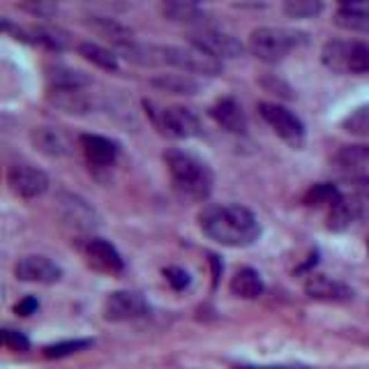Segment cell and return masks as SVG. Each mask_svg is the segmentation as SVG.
I'll return each instance as SVG.
<instances>
[{"mask_svg": "<svg viewBox=\"0 0 369 369\" xmlns=\"http://www.w3.org/2000/svg\"><path fill=\"white\" fill-rule=\"evenodd\" d=\"M199 227L210 240L224 247H249L261 236V224L249 208L240 203L208 206L199 215Z\"/></svg>", "mask_w": 369, "mask_h": 369, "instance_id": "obj_1", "label": "cell"}, {"mask_svg": "<svg viewBox=\"0 0 369 369\" xmlns=\"http://www.w3.org/2000/svg\"><path fill=\"white\" fill-rule=\"evenodd\" d=\"M164 162H167L171 182H173V189L178 194L189 201L208 199L210 192H213L215 176L213 169L201 157L180 148H171L164 153Z\"/></svg>", "mask_w": 369, "mask_h": 369, "instance_id": "obj_2", "label": "cell"}, {"mask_svg": "<svg viewBox=\"0 0 369 369\" xmlns=\"http://www.w3.org/2000/svg\"><path fill=\"white\" fill-rule=\"evenodd\" d=\"M305 42H307L305 32L289 30V28H270V26H265V28L252 30L247 49L252 51V56H256L258 60H263V63L272 65V63L284 60L289 56L291 49H296V46L305 44Z\"/></svg>", "mask_w": 369, "mask_h": 369, "instance_id": "obj_3", "label": "cell"}, {"mask_svg": "<svg viewBox=\"0 0 369 369\" xmlns=\"http://www.w3.org/2000/svg\"><path fill=\"white\" fill-rule=\"evenodd\" d=\"M321 60L337 74H365L369 72V44L332 39L321 51Z\"/></svg>", "mask_w": 369, "mask_h": 369, "instance_id": "obj_4", "label": "cell"}, {"mask_svg": "<svg viewBox=\"0 0 369 369\" xmlns=\"http://www.w3.org/2000/svg\"><path fill=\"white\" fill-rule=\"evenodd\" d=\"M189 44L196 46L199 51L208 53L210 58L215 60H236L245 53V46L240 44V39H236L234 35L224 30H215V28H201L194 30L189 35Z\"/></svg>", "mask_w": 369, "mask_h": 369, "instance_id": "obj_5", "label": "cell"}, {"mask_svg": "<svg viewBox=\"0 0 369 369\" xmlns=\"http://www.w3.org/2000/svg\"><path fill=\"white\" fill-rule=\"evenodd\" d=\"M258 113H261V118L272 127V132H275L282 141L289 143L291 148H300L305 143L303 120H300L296 113H291L289 108H284L279 104H270V102H263V104H258Z\"/></svg>", "mask_w": 369, "mask_h": 369, "instance_id": "obj_6", "label": "cell"}, {"mask_svg": "<svg viewBox=\"0 0 369 369\" xmlns=\"http://www.w3.org/2000/svg\"><path fill=\"white\" fill-rule=\"evenodd\" d=\"M157 127L162 129V134L173 136V139H194L201 134V122L196 118L194 111L184 106H169L162 108L160 115L153 113Z\"/></svg>", "mask_w": 369, "mask_h": 369, "instance_id": "obj_7", "label": "cell"}, {"mask_svg": "<svg viewBox=\"0 0 369 369\" xmlns=\"http://www.w3.org/2000/svg\"><path fill=\"white\" fill-rule=\"evenodd\" d=\"M8 182L12 192L23 196V199H35L49 189V176L42 169L30 167V164H15L8 171Z\"/></svg>", "mask_w": 369, "mask_h": 369, "instance_id": "obj_8", "label": "cell"}, {"mask_svg": "<svg viewBox=\"0 0 369 369\" xmlns=\"http://www.w3.org/2000/svg\"><path fill=\"white\" fill-rule=\"evenodd\" d=\"M148 314V305L134 291H115L106 298L104 316L106 321H134Z\"/></svg>", "mask_w": 369, "mask_h": 369, "instance_id": "obj_9", "label": "cell"}, {"mask_svg": "<svg viewBox=\"0 0 369 369\" xmlns=\"http://www.w3.org/2000/svg\"><path fill=\"white\" fill-rule=\"evenodd\" d=\"M15 275L21 282H37V284H56L63 277L60 265H56L51 258L46 256H23L19 258V263L15 265Z\"/></svg>", "mask_w": 369, "mask_h": 369, "instance_id": "obj_10", "label": "cell"}, {"mask_svg": "<svg viewBox=\"0 0 369 369\" xmlns=\"http://www.w3.org/2000/svg\"><path fill=\"white\" fill-rule=\"evenodd\" d=\"M305 293L314 300H325V303H346L353 298L351 286L328 275H310L305 282Z\"/></svg>", "mask_w": 369, "mask_h": 369, "instance_id": "obj_11", "label": "cell"}, {"mask_svg": "<svg viewBox=\"0 0 369 369\" xmlns=\"http://www.w3.org/2000/svg\"><path fill=\"white\" fill-rule=\"evenodd\" d=\"M86 26L95 32V35H100V37H104L106 42H111L115 49H120V46H127V44L134 42L132 28L125 26V23H120L118 19L93 15V17H86Z\"/></svg>", "mask_w": 369, "mask_h": 369, "instance_id": "obj_12", "label": "cell"}, {"mask_svg": "<svg viewBox=\"0 0 369 369\" xmlns=\"http://www.w3.org/2000/svg\"><path fill=\"white\" fill-rule=\"evenodd\" d=\"M58 206H60V213H63V220L67 224H72V227H77L79 231H91L93 227H97V215H95V210L81 196L60 194Z\"/></svg>", "mask_w": 369, "mask_h": 369, "instance_id": "obj_13", "label": "cell"}, {"mask_svg": "<svg viewBox=\"0 0 369 369\" xmlns=\"http://www.w3.org/2000/svg\"><path fill=\"white\" fill-rule=\"evenodd\" d=\"M30 141L46 157H67L72 153L70 136L56 127H35L30 132Z\"/></svg>", "mask_w": 369, "mask_h": 369, "instance_id": "obj_14", "label": "cell"}, {"mask_svg": "<svg viewBox=\"0 0 369 369\" xmlns=\"http://www.w3.org/2000/svg\"><path fill=\"white\" fill-rule=\"evenodd\" d=\"M210 115L215 118V122L220 127H224L227 132L234 134H245L247 132V115H245L243 106L236 100H220L217 104L210 108Z\"/></svg>", "mask_w": 369, "mask_h": 369, "instance_id": "obj_15", "label": "cell"}, {"mask_svg": "<svg viewBox=\"0 0 369 369\" xmlns=\"http://www.w3.org/2000/svg\"><path fill=\"white\" fill-rule=\"evenodd\" d=\"M81 148H84L88 162L95 167H111L118 157V143L97 134H81Z\"/></svg>", "mask_w": 369, "mask_h": 369, "instance_id": "obj_16", "label": "cell"}, {"mask_svg": "<svg viewBox=\"0 0 369 369\" xmlns=\"http://www.w3.org/2000/svg\"><path fill=\"white\" fill-rule=\"evenodd\" d=\"M86 254L102 270H106V272H120L122 270V256L118 254V249H115L111 243L100 240V238H93V240L86 245Z\"/></svg>", "mask_w": 369, "mask_h": 369, "instance_id": "obj_17", "label": "cell"}, {"mask_svg": "<svg viewBox=\"0 0 369 369\" xmlns=\"http://www.w3.org/2000/svg\"><path fill=\"white\" fill-rule=\"evenodd\" d=\"M49 102L60 111L72 115H86L88 111H93V100L81 91H58V88H53L49 93Z\"/></svg>", "mask_w": 369, "mask_h": 369, "instance_id": "obj_18", "label": "cell"}, {"mask_svg": "<svg viewBox=\"0 0 369 369\" xmlns=\"http://www.w3.org/2000/svg\"><path fill=\"white\" fill-rule=\"evenodd\" d=\"M150 84L157 91L171 95H196L201 91V84L189 74H157V77L150 79Z\"/></svg>", "mask_w": 369, "mask_h": 369, "instance_id": "obj_19", "label": "cell"}, {"mask_svg": "<svg viewBox=\"0 0 369 369\" xmlns=\"http://www.w3.org/2000/svg\"><path fill=\"white\" fill-rule=\"evenodd\" d=\"M162 15L176 23H201L206 19L201 5L189 3V0H167L162 5Z\"/></svg>", "mask_w": 369, "mask_h": 369, "instance_id": "obj_20", "label": "cell"}, {"mask_svg": "<svg viewBox=\"0 0 369 369\" xmlns=\"http://www.w3.org/2000/svg\"><path fill=\"white\" fill-rule=\"evenodd\" d=\"M263 289L265 286L261 275L252 268H240L231 279V293L243 300H256L263 293Z\"/></svg>", "mask_w": 369, "mask_h": 369, "instance_id": "obj_21", "label": "cell"}, {"mask_svg": "<svg viewBox=\"0 0 369 369\" xmlns=\"http://www.w3.org/2000/svg\"><path fill=\"white\" fill-rule=\"evenodd\" d=\"M49 81L58 91H81V88L93 84V79L86 72L70 70V67H53L49 70Z\"/></svg>", "mask_w": 369, "mask_h": 369, "instance_id": "obj_22", "label": "cell"}, {"mask_svg": "<svg viewBox=\"0 0 369 369\" xmlns=\"http://www.w3.org/2000/svg\"><path fill=\"white\" fill-rule=\"evenodd\" d=\"M358 215V203L348 201L346 196H339L330 206V215H328V227L332 231H344L351 227V222Z\"/></svg>", "mask_w": 369, "mask_h": 369, "instance_id": "obj_23", "label": "cell"}, {"mask_svg": "<svg viewBox=\"0 0 369 369\" xmlns=\"http://www.w3.org/2000/svg\"><path fill=\"white\" fill-rule=\"evenodd\" d=\"M79 53L88 60V63L97 65V67H102V70H108V72L118 70V58H115V53H111L100 44H93V42L79 44Z\"/></svg>", "mask_w": 369, "mask_h": 369, "instance_id": "obj_24", "label": "cell"}, {"mask_svg": "<svg viewBox=\"0 0 369 369\" xmlns=\"http://www.w3.org/2000/svg\"><path fill=\"white\" fill-rule=\"evenodd\" d=\"M341 129L353 136H369V104L353 108V111L341 120Z\"/></svg>", "mask_w": 369, "mask_h": 369, "instance_id": "obj_25", "label": "cell"}, {"mask_svg": "<svg viewBox=\"0 0 369 369\" xmlns=\"http://www.w3.org/2000/svg\"><path fill=\"white\" fill-rule=\"evenodd\" d=\"M334 23L344 30H355V32H367L369 35V12H346L339 10L334 15Z\"/></svg>", "mask_w": 369, "mask_h": 369, "instance_id": "obj_26", "label": "cell"}, {"mask_svg": "<svg viewBox=\"0 0 369 369\" xmlns=\"http://www.w3.org/2000/svg\"><path fill=\"white\" fill-rule=\"evenodd\" d=\"M337 162L346 169L369 167V146H346L339 150Z\"/></svg>", "mask_w": 369, "mask_h": 369, "instance_id": "obj_27", "label": "cell"}, {"mask_svg": "<svg viewBox=\"0 0 369 369\" xmlns=\"http://www.w3.org/2000/svg\"><path fill=\"white\" fill-rule=\"evenodd\" d=\"M321 10H323V5H321L319 0H286V3H284V12L291 19L316 17Z\"/></svg>", "mask_w": 369, "mask_h": 369, "instance_id": "obj_28", "label": "cell"}, {"mask_svg": "<svg viewBox=\"0 0 369 369\" xmlns=\"http://www.w3.org/2000/svg\"><path fill=\"white\" fill-rule=\"evenodd\" d=\"M339 189L334 187V184H328V182H321V184H314L310 189V194H307V203L310 206H321V203H328V206H332L334 201L339 199Z\"/></svg>", "mask_w": 369, "mask_h": 369, "instance_id": "obj_29", "label": "cell"}, {"mask_svg": "<svg viewBox=\"0 0 369 369\" xmlns=\"http://www.w3.org/2000/svg\"><path fill=\"white\" fill-rule=\"evenodd\" d=\"M93 341L91 339H67V341H58V344H51L44 348L46 358H65V355H72L81 351V348H88Z\"/></svg>", "mask_w": 369, "mask_h": 369, "instance_id": "obj_30", "label": "cell"}, {"mask_svg": "<svg viewBox=\"0 0 369 369\" xmlns=\"http://www.w3.org/2000/svg\"><path fill=\"white\" fill-rule=\"evenodd\" d=\"M32 35H35V42L44 44L46 49H51V51H63L65 46H67V37L60 30L35 28V30H32Z\"/></svg>", "mask_w": 369, "mask_h": 369, "instance_id": "obj_31", "label": "cell"}, {"mask_svg": "<svg viewBox=\"0 0 369 369\" xmlns=\"http://www.w3.org/2000/svg\"><path fill=\"white\" fill-rule=\"evenodd\" d=\"M3 344L8 348H12V351H28L30 348L28 337L19 330H10V328H5L3 330Z\"/></svg>", "mask_w": 369, "mask_h": 369, "instance_id": "obj_32", "label": "cell"}, {"mask_svg": "<svg viewBox=\"0 0 369 369\" xmlns=\"http://www.w3.org/2000/svg\"><path fill=\"white\" fill-rule=\"evenodd\" d=\"M164 277H167V282L178 291L184 289V286L189 284V275L184 270H180V268H167V270H164Z\"/></svg>", "mask_w": 369, "mask_h": 369, "instance_id": "obj_33", "label": "cell"}, {"mask_svg": "<svg viewBox=\"0 0 369 369\" xmlns=\"http://www.w3.org/2000/svg\"><path fill=\"white\" fill-rule=\"evenodd\" d=\"M351 184H353V192H355V201L369 203V176H358Z\"/></svg>", "mask_w": 369, "mask_h": 369, "instance_id": "obj_34", "label": "cell"}, {"mask_svg": "<svg viewBox=\"0 0 369 369\" xmlns=\"http://www.w3.org/2000/svg\"><path fill=\"white\" fill-rule=\"evenodd\" d=\"M37 307H39V303L35 298H23L21 303L15 307V312L19 314V316H30V314L37 312Z\"/></svg>", "mask_w": 369, "mask_h": 369, "instance_id": "obj_35", "label": "cell"}, {"mask_svg": "<svg viewBox=\"0 0 369 369\" xmlns=\"http://www.w3.org/2000/svg\"><path fill=\"white\" fill-rule=\"evenodd\" d=\"M261 84L268 88V91H282V97L284 100H293V93L291 88L284 84V81H275V79H263Z\"/></svg>", "mask_w": 369, "mask_h": 369, "instance_id": "obj_36", "label": "cell"}, {"mask_svg": "<svg viewBox=\"0 0 369 369\" xmlns=\"http://www.w3.org/2000/svg\"><path fill=\"white\" fill-rule=\"evenodd\" d=\"M238 369H310V367H305V365H261V367L243 365V367H238Z\"/></svg>", "mask_w": 369, "mask_h": 369, "instance_id": "obj_37", "label": "cell"}]
</instances>
